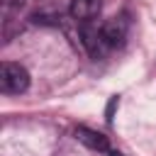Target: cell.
I'll return each instance as SVG.
<instances>
[{"label": "cell", "mask_w": 156, "mask_h": 156, "mask_svg": "<svg viewBox=\"0 0 156 156\" xmlns=\"http://www.w3.org/2000/svg\"><path fill=\"white\" fill-rule=\"evenodd\" d=\"M0 88L7 95H20L29 88V71L20 63L5 61L0 66Z\"/></svg>", "instance_id": "1"}, {"label": "cell", "mask_w": 156, "mask_h": 156, "mask_svg": "<svg viewBox=\"0 0 156 156\" xmlns=\"http://www.w3.org/2000/svg\"><path fill=\"white\" fill-rule=\"evenodd\" d=\"M80 44L85 46V51L93 56V58H100L110 46L102 37V29L90 24V22H80Z\"/></svg>", "instance_id": "2"}, {"label": "cell", "mask_w": 156, "mask_h": 156, "mask_svg": "<svg viewBox=\"0 0 156 156\" xmlns=\"http://www.w3.org/2000/svg\"><path fill=\"white\" fill-rule=\"evenodd\" d=\"M100 29H102V37H105L107 46L115 49V46H122L124 37H127V29H129V20L124 15L122 17H112L105 24H100Z\"/></svg>", "instance_id": "3"}, {"label": "cell", "mask_w": 156, "mask_h": 156, "mask_svg": "<svg viewBox=\"0 0 156 156\" xmlns=\"http://www.w3.org/2000/svg\"><path fill=\"white\" fill-rule=\"evenodd\" d=\"M102 10V0H71V17L78 22H90L93 17H98Z\"/></svg>", "instance_id": "4"}, {"label": "cell", "mask_w": 156, "mask_h": 156, "mask_svg": "<svg viewBox=\"0 0 156 156\" xmlns=\"http://www.w3.org/2000/svg\"><path fill=\"white\" fill-rule=\"evenodd\" d=\"M76 139H78L83 146L93 149V151H110V141H107V136L100 134V132H95V129L78 127V129H76Z\"/></svg>", "instance_id": "5"}, {"label": "cell", "mask_w": 156, "mask_h": 156, "mask_svg": "<svg viewBox=\"0 0 156 156\" xmlns=\"http://www.w3.org/2000/svg\"><path fill=\"white\" fill-rule=\"evenodd\" d=\"M29 20H32V24H46V27H56V24L61 22V15H58V12H49V10H39V12H34Z\"/></svg>", "instance_id": "6"}, {"label": "cell", "mask_w": 156, "mask_h": 156, "mask_svg": "<svg viewBox=\"0 0 156 156\" xmlns=\"http://www.w3.org/2000/svg\"><path fill=\"white\" fill-rule=\"evenodd\" d=\"M117 105H119V98H117V95H112V98H110V102H107V107H105V119H107V124H112V122H115V110H117Z\"/></svg>", "instance_id": "7"}, {"label": "cell", "mask_w": 156, "mask_h": 156, "mask_svg": "<svg viewBox=\"0 0 156 156\" xmlns=\"http://www.w3.org/2000/svg\"><path fill=\"white\" fill-rule=\"evenodd\" d=\"M107 156H122L119 151H107Z\"/></svg>", "instance_id": "8"}]
</instances>
